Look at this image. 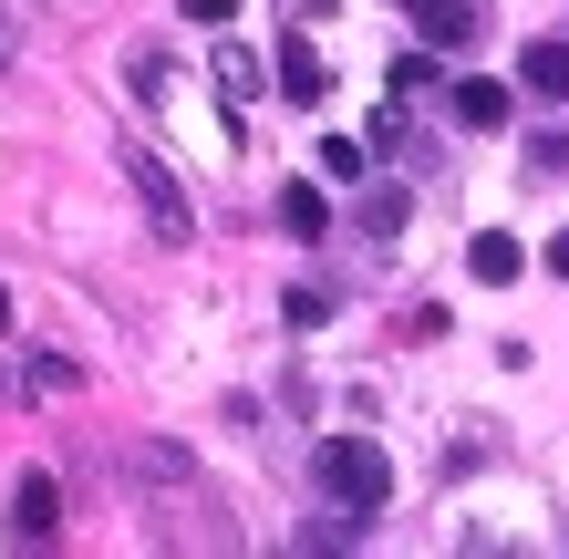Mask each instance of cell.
<instances>
[{"label": "cell", "instance_id": "14", "mask_svg": "<svg viewBox=\"0 0 569 559\" xmlns=\"http://www.w3.org/2000/svg\"><path fill=\"white\" fill-rule=\"evenodd\" d=\"M0 332H11V290H0Z\"/></svg>", "mask_w": 569, "mask_h": 559}, {"label": "cell", "instance_id": "1", "mask_svg": "<svg viewBox=\"0 0 569 559\" xmlns=\"http://www.w3.org/2000/svg\"><path fill=\"white\" fill-rule=\"evenodd\" d=\"M321 487H331V508H352V518H383V498H393V456L373 446V436H321Z\"/></svg>", "mask_w": 569, "mask_h": 559}, {"label": "cell", "instance_id": "9", "mask_svg": "<svg viewBox=\"0 0 569 559\" xmlns=\"http://www.w3.org/2000/svg\"><path fill=\"white\" fill-rule=\"evenodd\" d=\"M280 228H290V239H321V228H331L321 187H280Z\"/></svg>", "mask_w": 569, "mask_h": 559}, {"label": "cell", "instance_id": "5", "mask_svg": "<svg viewBox=\"0 0 569 559\" xmlns=\"http://www.w3.org/2000/svg\"><path fill=\"white\" fill-rule=\"evenodd\" d=\"M466 270H477L487 290H508V280H528V249L508 239V228H477V239H466Z\"/></svg>", "mask_w": 569, "mask_h": 559}, {"label": "cell", "instance_id": "6", "mask_svg": "<svg viewBox=\"0 0 569 559\" xmlns=\"http://www.w3.org/2000/svg\"><path fill=\"white\" fill-rule=\"evenodd\" d=\"M446 114L466 124V136H497V124H508V83H477V73H466V83L446 93Z\"/></svg>", "mask_w": 569, "mask_h": 559}, {"label": "cell", "instance_id": "3", "mask_svg": "<svg viewBox=\"0 0 569 559\" xmlns=\"http://www.w3.org/2000/svg\"><path fill=\"white\" fill-rule=\"evenodd\" d=\"M124 177H136V197H146V218H156V239H187V197H177V177L156 167V156H124Z\"/></svg>", "mask_w": 569, "mask_h": 559}, {"label": "cell", "instance_id": "2", "mask_svg": "<svg viewBox=\"0 0 569 559\" xmlns=\"http://www.w3.org/2000/svg\"><path fill=\"white\" fill-rule=\"evenodd\" d=\"M405 21L425 31V52H466V42H487V0H405Z\"/></svg>", "mask_w": 569, "mask_h": 559}, {"label": "cell", "instance_id": "13", "mask_svg": "<svg viewBox=\"0 0 569 559\" xmlns=\"http://www.w3.org/2000/svg\"><path fill=\"white\" fill-rule=\"evenodd\" d=\"M549 280H569V228H559V239H549Z\"/></svg>", "mask_w": 569, "mask_h": 559}, {"label": "cell", "instance_id": "8", "mask_svg": "<svg viewBox=\"0 0 569 559\" xmlns=\"http://www.w3.org/2000/svg\"><path fill=\"white\" fill-rule=\"evenodd\" d=\"M280 93H290V104H321V93H331V73H321V52L300 42V31L280 42Z\"/></svg>", "mask_w": 569, "mask_h": 559}, {"label": "cell", "instance_id": "11", "mask_svg": "<svg viewBox=\"0 0 569 559\" xmlns=\"http://www.w3.org/2000/svg\"><path fill=\"white\" fill-rule=\"evenodd\" d=\"M528 167H539V177H569V136H559V124H549V136H528Z\"/></svg>", "mask_w": 569, "mask_h": 559}, {"label": "cell", "instance_id": "10", "mask_svg": "<svg viewBox=\"0 0 569 559\" xmlns=\"http://www.w3.org/2000/svg\"><path fill=\"white\" fill-rule=\"evenodd\" d=\"M218 93H228V114H239L249 93H259V62H249L239 42H218Z\"/></svg>", "mask_w": 569, "mask_h": 559}, {"label": "cell", "instance_id": "12", "mask_svg": "<svg viewBox=\"0 0 569 559\" xmlns=\"http://www.w3.org/2000/svg\"><path fill=\"white\" fill-rule=\"evenodd\" d=\"M177 11H187V21H228L239 0H177Z\"/></svg>", "mask_w": 569, "mask_h": 559}, {"label": "cell", "instance_id": "4", "mask_svg": "<svg viewBox=\"0 0 569 559\" xmlns=\"http://www.w3.org/2000/svg\"><path fill=\"white\" fill-rule=\"evenodd\" d=\"M52 529H62V487L52 477H21L11 487V549H42Z\"/></svg>", "mask_w": 569, "mask_h": 559}, {"label": "cell", "instance_id": "7", "mask_svg": "<svg viewBox=\"0 0 569 559\" xmlns=\"http://www.w3.org/2000/svg\"><path fill=\"white\" fill-rule=\"evenodd\" d=\"M518 83L539 93V104H569V42H528L518 52Z\"/></svg>", "mask_w": 569, "mask_h": 559}]
</instances>
